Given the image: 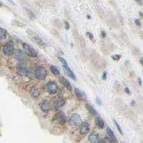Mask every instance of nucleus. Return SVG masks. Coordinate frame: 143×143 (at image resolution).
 <instances>
[{"instance_id":"35","label":"nucleus","mask_w":143,"mask_h":143,"mask_svg":"<svg viewBox=\"0 0 143 143\" xmlns=\"http://www.w3.org/2000/svg\"><path fill=\"white\" fill-rule=\"evenodd\" d=\"M1 6H2V4H1V3H0V7H1Z\"/></svg>"},{"instance_id":"13","label":"nucleus","mask_w":143,"mask_h":143,"mask_svg":"<svg viewBox=\"0 0 143 143\" xmlns=\"http://www.w3.org/2000/svg\"><path fill=\"white\" fill-rule=\"evenodd\" d=\"M62 66H63V67H64L65 73H66V74H67L69 77H71V78H72V79H76V77H75V75H74V73H73V72L72 71L71 69H70L69 67H68L67 64L62 65Z\"/></svg>"},{"instance_id":"5","label":"nucleus","mask_w":143,"mask_h":143,"mask_svg":"<svg viewBox=\"0 0 143 143\" xmlns=\"http://www.w3.org/2000/svg\"><path fill=\"white\" fill-rule=\"evenodd\" d=\"M70 125H79L81 124V122H82V119H81V117L79 116L78 114H72V116L69 118V120Z\"/></svg>"},{"instance_id":"17","label":"nucleus","mask_w":143,"mask_h":143,"mask_svg":"<svg viewBox=\"0 0 143 143\" xmlns=\"http://www.w3.org/2000/svg\"><path fill=\"white\" fill-rule=\"evenodd\" d=\"M55 119L58 121H60V122H65L66 117H65L64 113L60 112V113H57L56 115H55Z\"/></svg>"},{"instance_id":"2","label":"nucleus","mask_w":143,"mask_h":143,"mask_svg":"<svg viewBox=\"0 0 143 143\" xmlns=\"http://www.w3.org/2000/svg\"><path fill=\"white\" fill-rule=\"evenodd\" d=\"M14 43L12 41L7 42L3 48V52L7 56L12 55L14 52Z\"/></svg>"},{"instance_id":"27","label":"nucleus","mask_w":143,"mask_h":143,"mask_svg":"<svg viewBox=\"0 0 143 143\" xmlns=\"http://www.w3.org/2000/svg\"><path fill=\"white\" fill-rule=\"evenodd\" d=\"M87 35L88 36V37H89V39H90L91 40H92V39H94V37H93V35H92V34L90 33V32H87Z\"/></svg>"},{"instance_id":"14","label":"nucleus","mask_w":143,"mask_h":143,"mask_svg":"<svg viewBox=\"0 0 143 143\" xmlns=\"http://www.w3.org/2000/svg\"><path fill=\"white\" fill-rule=\"evenodd\" d=\"M50 108H51V105H50V103H49V101L45 100V101H44V102L42 103L41 109L43 112H45V113L48 112L49 110H50Z\"/></svg>"},{"instance_id":"20","label":"nucleus","mask_w":143,"mask_h":143,"mask_svg":"<svg viewBox=\"0 0 143 143\" xmlns=\"http://www.w3.org/2000/svg\"><path fill=\"white\" fill-rule=\"evenodd\" d=\"M7 32L4 29L0 27V39L1 40L7 38Z\"/></svg>"},{"instance_id":"30","label":"nucleus","mask_w":143,"mask_h":143,"mask_svg":"<svg viewBox=\"0 0 143 143\" xmlns=\"http://www.w3.org/2000/svg\"><path fill=\"white\" fill-rule=\"evenodd\" d=\"M106 79H107V72H104L103 74H102V79L105 80Z\"/></svg>"},{"instance_id":"31","label":"nucleus","mask_w":143,"mask_h":143,"mask_svg":"<svg viewBox=\"0 0 143 143\" xmlns=\"http://www.w3.org/2000/svg\"><path fill=\"white\" fill-rule=\"evenodd\" d=\"M135 22H136V24H137V25H138V26H140L141 25L140 22L139 20H137H137H135Z\"/></svg>"},{"instance_id":"16","label":"nucleus","mask_w":143,"mask_h":143,"mask_svg":"<svg viewBox=\"0 0 143 143\" xmlns=\"http://www.w3.org/2000/svg\"><path fill=\"white\" fill-rule=\"evenodd\" d=\"M18 74L21 76H27L29 74V70L26 67H19L17 69Z\"/></svg>"},{"instance_id":"8","label":"nucleus","mask_w":143,"mask_h":143,"mask_svg":"<svg viewBox=\"0 0 143 143\" xmlns=\"http://www.w3.org/2000/svg\"><path fill=\"white\" fill-rule=\"evenodd\" d=\"M88 140L91 143H99L100 140V137L96 133H91L88 136Z\"/></svg>"},{"instance_id":"24","label":"nucleus","mask_w":143,"mask_h":143,"mask_svg":"<svg viewBox=\"0 0 143 143\" xmlns=\"http://www.w3.org/2000/svg\"><path fill=\"white\" fill-rule=\"evenodd\" d=\"M99 143H112V141L110 140L108 137H105L100 139Z\"/></svg>"},{"instance_id":"18","label":"nucleus","mask_w":143,"mask_h":143,"mask_svg":"<svg viewBox=\"0 0 143 143\" xmlns=\"http://www.w3.org/2000/svg\"><path fill=\"white\" fill-rule=\"evenodd\" d=\"M86 107H87V110L89 111V113L91 114V115H94V116H95V117H97V116H99L98 115V113H97V111L95 110V108L93 107H92L91 105H89L87 104V105H86Z\"/></svg>"},{"instance_id":"6","label":"nucleus","mask_w":143,"mask_h":143,"mask_svg":"<svg viewBox=\"0 0 143 143\" xmlns=\"http://www.w3.org/2000/svg\"><path fill=\"white\" fill-rule=\"evenodd\" d=\"M65 104V101L62 97H57L54 102V107L55 109H59Z\"/></svg>"},{"instance_id":"21","label":"nucleus","mask_w":143,"mask_h":143,"mask_svg":"<svg viewBox=\"0 0 143 143\" xmlns=\"http://www.w3.org/2000/svg\"><path fill=\"white\" fill-rule=\"evenodd\" d=\"M50 70H51L52 72L54 75H56V76H59V74H60V72H59V70L58 69V68H57V67L54 66V65H52V66L50 67Z\"/></svg>"},{"instance_id":"29","label":"nucleus","mask_w":143,"mask_h":143,"mask_svg":"<svg viewBox=\"0 0 143 143\" xmlns=\"http://www.w3.org/2000/svg\"><path fill=\"white\" fill-rule=\"evenodd\" d=\"M96 102H97V104H99L100 105H102V101L100 100V99L99 97H97V99H96Z\"/></svg>"},{"instance_id":"25","label":"nucleus","mask_w":143,"mask_h":143,"mask_svg":"<svg viewBox=\"0 0 143 143\" xmlns=\"http://www.w3.org/2000/svg\"><path fill=\"white\" fill-rule=\"evenodd\" d=\"M112 58H113V60L118 61V60H120V59L121 58V55H120V54H115V55L112 56Z\"/></svg>"},{"instance_id":"12","label":"nucleus","mask_w":143,"mask_h":143,"mask_svg":"<svg viewBox=\"0 0 143 143\" xmlns=\"http://www.w3.org/2000/svg\"><path fill=\"white\" fill-rule=\"evenodd\" d=\"M14 57L16 59H17L18 61H22L25 59V55L22 50H17L14 53Z\"/></svg>"},{"instance_id":"11","label":"nucleus","mask_w":143,"mask_h":143,"mask_svg":"<svg viewBox=\"0 0 143 143\" xmlns=\"http://www.w3.org/2000/svg\"><path fill=\"white\" fill-rule=\"evenodd\" d=\"M107 135H108V138H109L112 142H118V140H117V138L115 137V134L113 132V131L112 130V129L110 127H107Z\"/></svg>"},{"instance_id":"19","label":"nucleus","mask_w":143,"mask_h":143,"mask_svg":"<svg viewBox=\"0 0 143 143\" xmlns=\"http://www.w3.org/2000/svg\"><path fill=\"white\" fill-rule=\"evenodd\" d=\"M34 41V42H36V43L38 45H39V46H42V47H44L46 46V43L44 42L42 39L41 38H39V37H34L33 38Z\"/></svg>"},{"instance_id":"28","label":"nucleus","mask_w":143,"mask_h":143,"mask_svg":"<svg viewBox=\"0 0 143 143\" xmlns=\"http://www.w3.org/2000/svg\"><path fill=\"white\" fill-rule=\"evenodd\" d=\"M64 24H65V28H66L67 30H68V29H69V23H68V22H67V21H65V22H64Z\"/></svg>"},{"instance_id":"33","label":"nucleus","mask_w":143,"mask_h":143,"mask_svg":"<svg viewBox=\"0 0 143 143\" xmlns=\"http://www.w3.org/2000/svg\"><path fill=\"white\" fill-rule=\"evenodd\" d=\"M125 91H126V92H127V93H129V94H130V90H129V89H128L127 87H126V88H125Z\"/></svg>"},{"instance_id":"32","label":"nucleus","mask_w":143,"mask_h":143,"mask_svg":"<svg viewBox=\"0 0 143 143\" xmlns=\"http://www.w3.org/2000/svg\"><path fill=\"white\" fill-rule=\"evenodd\" d=\"M102 37H105V36H106V33H105V32H103V31H102Z\"/></svg>"},{"instance_id":"23","label":"nucleus","mask_w":143,"mask_h":143,"mask_svg":"<svg viewBox=\"0 0 143 143\" xmlns=\"http://www.w3.org/2000/svg\"><path fill=\"white\" fill-rule=\"evenodd\" d=\"M114 123H115V125H116V127H117V128H118L119 132H120L121 135H123V131H122V127H121V126H120V125L118 124V122H117V121H116L115 120H114Z\"/></svg>"},{"instance_id":"7","label":"nucleus","mask_w":143,"mask_h":143,"mask_svg":"<svg viewBox=\"0 0 143 143\" xmlns=\"http://www.w3.org/2000/svg\"><path fill=\"white\" fill-rule=\"evenodd\" d=\"M89 131V125L88 123L84 122L81 124L79 127V132L81 135H84Z\"/></svg>"},{"instance_id":"1","label":"nucleus","mask_w":143,"mask_h":143,"mask_svg":"<svg viewBox=\"0 0 143 143\" xmlns=\"http://www.w3.org/2000/svg\"><path fill=\"white\" fill-rule=\"evenodd\" d=\"M22 47H23L24 51L25 52V53L29 57H37V52L35 49L29 45L27 43H23L22 44Z\"/></svg>"},{"instance_id":"9","label":"nucleus","mask_w":143,"mask_h":143,"mask_svg":"<svg viewBox=\"0 0 143 143\" xmlns=\"http://www.w3.org/2000/svg\"><path fill=\"white\" fill-rule=\"evenodd\" d=\"M59 81L62 84H63L64 87H66L67 89H69V91H72V88L71 84L69 83V81H68V80L66 79V78H64V77H59Z\"/></svg>"},{"instance_id":"3","label":"nucleus","mask_w":143,"mask_h":143,"mask_svg":"<svg viewBox=\"0 0 143 143\" xmlns=\"http://www.w3.org/2000/svg\"><path fill=\"white\" fill-rule=\"evenodd\" d=\"M34 76H35L36 78L39 79H45V77H47L46 70L44 67H37L34 72Z\"/></svg>"},{"instance_id":"22","label":"nucleus","mask_w":143,"mask_h":143,"mask_svg":"<svg viewBox=\"0 0 143 143\" xmlns=\"http://www.w3.org/2000/svg\"><path fill=\"white\" fill-rule=\"evenodd\" d=\"M31 95L34 97H37L39 95V91L36 87H34L31 90Z\"/></svg>"},{"instance_id":"34","label":"nucleus","mask_w":143,"mask_h":143,"mask_svg":"<svg viewBox=\"0 0 143 143\" xmlns=\"http://www.w3.org/2000/svg\"><path fill=\"white\" fill-rule=\"evenodd\" d=\"M138 81H139V82H140V84H142V83H141V79L140 78H139V79H138Z\"/></svg>"},{"instance_id":"26","label":"nucleus","mask_w":143,"mask_h":143,"mask_svg":"<svg viewBox=\"0 0 143 143\" xmlns=\"http://www.w3.org/2000/svg\"><path fill=\"white\" fill-rule=\"evenodd\" d=\"M59 60H60V62H62V65H65V64H67V61L64 59V58H62V57H59Z\"/></svg>"},{"instance_id":"10","label":"nucleus","mask_w":143,"mask_h":143,"mask_svg":"<svg viewBox=\"0 0 143 143\" xmlns=\"http://www.w3.org/2000/svg\"><path fill=\"white\" fill-rule=\"evenodd\" d=\"M74 92H75V94L77 95V97L79 98V100H87V95H86L83 91H82V90H80V89H78V88H75V89H74Z\"/></svg>"},{"instance_id":"4","label":"nucleus","mask_w":143,"mask_h":143,"mask_svg":"<svg viewBox=\"0 0 143 143\" xmlns=\"http://www.w3.org/2000/svg\"><path fill=\"white\" fill-rule=\"evenodd\" d=\"M57 84L55 83L54 82H52V81H50V82H48L46 84V89L47 92H48L49 94H55L57 92Z\"/></svg>"},{"instance_id":"15","label":"nucleus","mask_w":143,"mask_h":143,"mask_svg":"<svg viewBox=\"0 0 143 143\" xmlns=\"http://www.w3.org/2000/svg\"><path fill=\"white\" fill-rule=\"evenodd\" d=\"M95 124H96V125H97L98 127L101 128V129L104 128V127H105V122H104V121L99 116H97V117L95 118Z\"/></svg>"}]
</instances>
